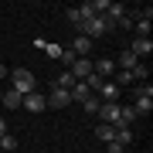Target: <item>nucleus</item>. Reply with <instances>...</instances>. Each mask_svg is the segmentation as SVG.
Here are the masks:
<instances>
[{
  "instance_id": "nucleus-1",
  "label": "nucleus",
  "mask_w": 153,
  "mask_h": 153,
  "mask_svg": "<svg viewBox=\"0 0 153 153\" xmlns=\"http://www.w3.org/2000/svg\"><path fill=\"white\" fill-rule=\"evenodd\" d=\"M112 27H116V24H112L109 17L102 14V17H88V21L82 24V27H78V34H85L88 41H95V38H105V34H109Z\"/></svg>"
},
{
  "instance_id": "nucleus-2",
  "label": "nucleus",
  "mask_w": 153,
  "mask_h": 153,
  "mask_svg": "<svg viewBox=\"0 0 153 153\" xmlns=\"http://www.w3.org/2000/svg\"><path fill=\"white\" fill-rule=\"evenodd\" d=\"M10 88L21 92V95H31V92H38V82H34V75L27 68H14L10 71Z\"/></svg>"
},
{
  "instance_id": "nucleus-3",
  "label": "nucleus",
  "mask_w": 153,
  "mask_h": 153,
  "mask_svg": "<svg viewBox=\"0 0 153 153\" xmlns=\"http://www.w3.org/2000/svg\"><path fill=\"white\" fill-rule=\"evenodd\" d=\"M133 109H136V116H150V112H153V85H150V82L136 92V102H133Z\"/></svg>"
},
{
  "instance_id": "nucleus-4",
  "label": "nucleus",
  "mask_w": 153,
  "mask_h": 153,
  "mask_svg": "<svg viewBox=\"0 0 153 153\" xmlns=\"http://www.w3.org/2000/svg\"><path fill=\"white\" fill-rule=\"evenodd\" d=\"M119 109H123L119 102H102L95 116H99V119H102L105 126H119Z\"/></svg>"
},
{
  "instance_id": "nucleus-5",
  "label": "nucleus",
  "mask_w": 153,
  "mask_h": 153,
  "mask_svg": "<svg viewBox=\"0 0 153 153\" xmlns=\"http://www.w3.org/2000/svg\"><path fill=\"white\" fill-rule=\"evenodd\" d=\"M44 99H48V109H65V105H71V92H65V88H58V85Z\"/></svg>"
},
{
  "instance_id": "nucleus-6",
  "label": "nucleus",
  "mask_w": 153,
  "mask_h": 153,
  "mask_svg": "<svg viewBox=\"0 0 153 153\" xmlns=\"http://www.w3.org/2000/svg\"><path fill=\"white\" fill-rule=\"evenodd\" d=\"M21 105L27 112H44V109H48V99H44V92H31V95H24Z\"/></svg>"
},
{
  "instance_id": "nucleus-7",
  "label": "nucleus",
  "mask_w": 153,
  "mask_h": 153,
  "mask_svg": "<svg viewBox=\"0 0 153 153\" xmlns=\"http://www.w3.org/2000/svg\"><path fill=\"white\" fill-rule=\"evenodd\" d=\"M68 71L75 75V82H85V78L92 75V58H75V65H71Z\"/></svg>"
},
{
  "instance_id": "nucleus-8",
  "label": "nucleus",
  "mask_w": 153,
  "mask_h": 153,
  "mask_svg": "<svg viewBox=\"0 0 153 153\" xmlns=\"http://www.w3.org/2000/svg\"><path fill=\"white\" fill-rule=\"evenodd\" d=\"M92 71L99 78H112L116 75V61L112 58H99V61H92Z\"/></svg>"
},
{
  "instance_id": "nucleus-9",
  "label": "nucleus",
  "mask_w": 153,
  "mask_h": 153,
  "mask_svg": "<svg viewBox=\"0 0 153 153\" xmlns=\"http://www.w3.org/2000/svg\"><path fill=\"white\" fill-rule=\"evenodd\" d=\"M126 51H133L136 58H150V51H153V41H150V38H133V44H129Z\"/></svg>"
},
{
  "instance_id": "nucleus-10",
  "label": "nucleus",
  "mask_w": 153,
  "mask_h": 153,
  "mask_svg": "<svg viewBox=\"0 0 153 153\" xmlns=\"http://www.w3.org/2000/svg\"><path fill=\"white\" fill-rule=\"evenodd\" d=\"M99 102H119V85L112 82H102V88H99Z\"/></svg>"
},
{
  "instance_id": "nucleus-11",
  "label": "nucleus",
  "mask_w": 153,
  "mask_h": 153,
  "mask_svg": "<svg viewBox=\"0 0 153 153\" xmlns=\"http://www.w3.org/2000/svg\"><path fill=\"white\" fill-rule=\"evenodd\" d=\"M71 51H75V58H88V51H92V41H88L85 34H78V38L71 41Z\"/></svg>"
},
{
  "instance_id": "nucleus-12",
  "label": "nucleus",
  "mask_w": 153,
  "mask_h": 153,
  "mask_svg": "<svg viewBox=\"0 0 153 153\" xmlns=\"http://www.w3.org/2000/svg\"><path fill=\"white\" fill-rule=\"evenodd\" d=\"M21 102H24V95L14 92V88H7L4 99H0V105H4V109H21Z\"/></svg>"
},
{
  "instance_id": "nucleus-13",
  "label": "nucleus",
  "mask_w": 153,
  "mask_h": 153,
  "mask_svg": "<svg viewBox=\"0 0 153 153\" xmlns=\"http://www.w3.org/2000/svg\"><path fill=\"white\" fill-rule=\"evenodd\" d=\"M136 65H140V58L133 55V51H123V55H119V61H116V68H123V71H133Z\"/></svg>"
},
{
  "instance_id": "nucleus-14",
  "label": "nucleus",
  "mask_w": 153,
  "mask_h": 153,
  "mask_svg": "<svg viewBox=\"0 0 153 153\" xmlns=\"http://www.w3.org/2000/svg\"><path fill=\"white\" fill-rule=\"evenodd\" d=\"M140 116H136V109H133V105H123L119 109V126H129L133 129V123H136ZM119 126H116V129H119Z\"/></svg>"
},
{
  "instance_id": "nucleus-15",
  "label": "nucleus",
  "mask_w": 153,
  "mask_h": 153,
  "mask_svg": "<svg viewBox=\"0 0 153 153\" xmlns=\"http://www.w3.org/2000/svg\"><path fill=\"white\" fill-rule=\"evenodd\" d=\"M95 136L102 140V143H112V140H116V126H105V123H99V126H95Z\"/></svg>"
},
{
  "instance_id": "nucleus-16",
  "label": "nucleus",
  "mask_w": 153,
  "mask_h": 153,
  "mask_svg": "<svg viewBox=\"0 0 153 153\" xmlns=\"http://www.w3.org/2000/svg\"><path fill=\"white\" fill-rule=\"evenodd\" d=\"M88 95H92L88 85H85V82H75V88H71V102H85Z\"/></svg>"
},
{
  "instance_id": "nucleus-17",
  "label": "nucleus",
  "mask_w": 153,
  "mask_h": 153,
  "mask_svg": "<svg viewBox=\"0 0 153 153\" xmlns=\"http://www.w3.org/2000/svg\"><path fill=\"white\" fill-rule=\"evenodd\" d=\"M55 85H58V88H65V92H71V88H75V75L65 68V71L58 75V82H55Z\"/></svg>"
},
{
  "instance_id": "nucleus-18",
  "label": "nucleus",
  "mask_w": 153,
  "mask_h": 153,
  "mask_svg": "<svg viewBox=\"0 0 153 153\" xmlns=\"http://www.w3.org/2000/svg\"><path fill=\"white\" fill-rule=\"evenodd\" d=\"M116 143H123V146L133 143V129H129V126H119V129H116Z\"/></svg>"
},
{
  "instance_id": "nucleus-19",
  "label": "nucleus",
  "mask_w": 153,
  "mask_h": 153,
  "mask_svg": "<svg viewBox=\"0 0 153 153\" xmlns=\"http://www.w3.org/2000/svg\"><path fill=\"white\" fill-rule=\"evenodd\" d=\"M65 17H68L71 24H75V27H82V24H85V17H82V10H78V7H71V10H65Z\"/></svg>"
},
{
  "instance_id": "nucleus-20",
  "label": "nucleus",
  "mask_w": 153,
  "mask_h": 153,
  "mask_svg": "<svg viewBox=\"0 0 153 153\" xmlns=\"http://www.w3.org/2000/svg\"><path fill=\"white\" fill-rule=\"evenodd\" d=\"M0 150H17V140H14V133H4V136H0Z\"/></svg>"
},
{
  "instance_id": "nucleus-21",
  "label": "nucleus",
  "mask_w": 153,
  "mask_h": 153,
  "mask_svg": "<svg viewBox=\"0 0 153 153\" xmlns=\"http://www.w3.org/2000/svg\"><path fill=\"white\" fill-rule=\"evenodd\" d=\"M82 105H85V112H92V116H95V112H99V105H102V102H99V95H88V99H85Z\"/></svg>"
},
{
  "instance_id": "nucleus-22",
  "label": "nucleus",
  "mask_w": 153,
  "mask_h": 153,
  "mask_svg": "<svg viewBox=\"0 0 153 153\" xmlns=\"http://www.w3.org/2000/svg\"><path fill=\"white\" fill-rule=\"evenodd\" d=\"M112 82H116V85H133L136 78H133V71H123V68H119V78H112Z\"/></svg>"
},
{
  "instance_id": "nucleus-23",
  "label": "nucleus",
  "mask_w": 153,
  "mask_h": 153,
  "mask_svg": "<svg viewBox=\"0 0 153 153\" xmlns=\"http://www.w3.org/2000/svg\"><path fill=\"white\" fill-rule=\"evenodd\" d=\"M61 51H65V48H61V44H51V41H48V48H44V55L58 61V58H61Z\"/></svg>"
},
{
  "instance_id": "nucleus-24",
  "label": "nucleus",
  "mask_w": 153,
  "mask_h": 153,
  "mask_svg": "<svg viewBox=\"0 0 153 153\" xmlns=\"http://www.w3.org/2000/svg\"><path fill=\"white\" fill-rule=\"evenodd\" d=\"M58 61H65V68H71V65H75V51H71V48H65Z\"/></svg>"
},
{
  "instance_id": "nucleus-25",
  "label": "nucleus",
  "mask_w": 153,
  "mask_h": 153,
  "mask_svg": "<svg viewBox=\"0 0 153 153\" xmlns=\"http://www.w3.org/2000/svg\"><path fill=\"white\" fill-rule=\"evenodd\" d=\"M133 78H150V65H143V61H140V65L133 68Z\"/></svg>"
},
{
  "instance_id": "nucleus-26",
  "label": "nucleus",
  "mask_w": 153,
  "mask_h": 153,
  "mask_svg": "<svg viewBox=\"0 0 153 153\" xmlns=\"http://www.w3.org/2000/svg\"><path fill=\"white\" fill-rule=\"evenodd\" d=\"M105 150H109V153H126V146H123V143H116V140H112V143H109Z\"/></svg>"
},
{
  "instance_id": "nucleus-27",
  "label": "nucleus",
  "mask_w": 153,
  "mask_h": 153,
  "mask_svg": "<svg viewBox=\"0 0 153 153\" xmlns=\"http://www.w3.org/2000/svg\"><path fill=\"white\" fill-rule=\"evenodd\" d=\"M7 75H10V68H7V65H0V82H4Z\"/></svg>"
},
{
  "instance_id": "nucleus-28",
  "label": "nucleus",
  "mask_w": 153,
  "mask_h": 153,
  "mask_svg": "<svg viewBox=\"0 0 153 153\" xmlns=\"http://www.w3.org/2000/svg\"><path fill=\"white\" fill-rule=\"evenodd\" d=\"M4 133H7V119H0V136H4Z\"/></svg>"
},
{
  "instance_id": "nucleus-29",
  "label": "nucleus",
  "mask_w": 153,
  "mask_h": 153,
  "mask_svg": "<svg viewBox=\"0 0 153 153\" xmlns=\"http://www.w3.org/2000/svg\"><path fill=\"white\" fill-rule=\"evenodd\" d=\"M0 99H4V88H0Z\"/></svg>"
}]
</instances>
